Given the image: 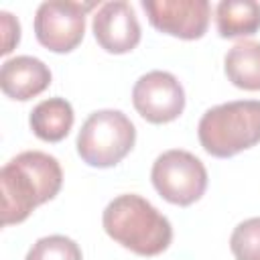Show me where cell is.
I'll return each instance as SVG.
<instances>
[{"label":"cell","instance_id":"cell-1","mask_svg":"<svg viewBox=\"0 0 260 260\" xmlns=\"http://www.w3.org/2000/svg\"><path fill=\"white\" fill-rule=\"evenodd\" d=\"M63 185V171L55 156L24 150L0 171L2 225L24 221L39 205L51 201Z\"/></svg>","mask_w":260,"mask_h":260},{"label":"cell","instance_id":"cell-2","mask_svg":"<svg viewBox=\"0 0 260 260\" xmlns=\"http://www.w3.org/2000/svg\"><path fill=\"white\" fill-rule=\"evenodd\" d=\"M106 234L138 256H156L171 246V221L144 197L136 193L118 195L102 215Z\"/></svg>","mask_w":260,"mask_h":260},{"label":"cell","instance_id":"cell-3","mask_svg":"<svg viewBox=\"0 0 260 260\" xmlns=\"http://www.w3.org/2000/svg\"><path fill=\"white\" fill-rule=\"evenodd\" d=\"M203 150L230 158L260 142V100H238L209 108L197 126Z\"/></svg>","mask_w":260,"mask_h":260},{"label":"cell","instance_id":"cell-4","mask_svg":"<svg viewBox=\"0 0 260 260\" xmlns=\"http://www.w3.org/2000/svg\"><path fill=\"white\" fill-rule=\"evenodd\" d=\"M136 128L120 110H98L77 134V152L83 162L98 169L118 165L134 146Z\"/></svg>","mask_w":260,"mask_h":260},{"label":"cell","instance_id":"cell-5","mask_svg":"<svg viewBox=\"0 0 260 260\" xmlns=\"http://www.w3.org/2000/svg\"><path fill=\"white\" fill-rule=\"evenodd\" d=\"M150 179L158 195L173 203L187 207L201 199L207 189V169L191 152L173 148L156 156Z\"/></svg>","mask_w":260,"mask_h":260},{"label":"cell","instance_id":"cell-6","mask_svg":"<svg viewBox=\"0 0 260 260\" xmlns=\"http://www.w3.org/2000/svg\"><path fill=\"white\" fill-rule=\"evenodd\" d=\"M95 8V2H43L35 14L37 41L53 53H69L81 41L85 32V14Z\"/></svg>","mask_w":260,"mask_h":260},{"label":"cell","instance_id":"cell-7","mask_svg":"<svg viewBox=\"0 0 260 260\" xmlns=\"http://www.w3.org/2000/svg\"><path fill=\"white\" fill-rule=\"evenodd\" d=\"M136 112L150 124L177 120L185 110V91L179 79L169 71H148L132 87Z\"/></svg>","mask_w":260,"mask_h":260},{"label":"cell","instance_id":"cell-8","mask_svg":"<svg viewBox=\"0 0 260 260\" xmlns=\"http://www.w3.org/2000/svg\"><path fill=\"white\" fill-rule=\"evenodd\" d=\"M142 8L156 30L183 41L201 39L211 18L207 0H142Z\"/></svg>","mask_w":260,"mask_h":260},{"label":"cell","instance_id":"cell-9","mask_svg":"<svg viewBox=\"0 0 260 260\" xmlns=\"http://www.w3.org/2000/svg\"><path fill=\"white\" fill-rule=\"evenodd\" d=\"M93 37L98 45L114 55L130 53L140 43V24L132 6L124 0L106 2L93 14Z\"/></svg>","mask_w":260,"mask_h":260},{"label":"cell","instance_id":"cell-10","mask_svg":"<svg viewBox=\"0 0 260 260\" xmlns=\"http://www.w3.org/2000/svg\"><path fill=\"white\" fill-rule=\"evenodd\" d=\"M49 85H51V69L37 57L18 55L2 63L0 87L12 100L26 102L43 93Z\"/></svg>","mask_w":260,"mask_h":260},{"label":"cell","instance_id":"cell-11","mask_svg":"<svg viewBox=\"0 0 260 260\" xmlns=\"http://www.w3.org/2000/svg\"><path fill=\"white\" fill-rule=\"evenodd\" d=\"M73 120V108L65 98H49L32 108L28 124L37 138L45 142H59L69 134Z\"/></svg>","mask_w":260,"mask_h":260},{"label":"cell","instance_id":"cell-12","mask_svg":"<svg viewBox=\"0 0 260 260\" xmlns=\"http://www.w3.org/2000/svg\"><path fill=\"white\" fill-rule=\"evenodd\" d=\"M215 24L223 39L250 37L260 28V2L221 0L215 8Z\"/></svg>","mask_w":260,"mask_h":260},{"label":"cell","instance_id":"cell-13","mask_svg":"<svg viewBox=\"0 0 260 260\" xmlns=\"http://www.w3.org/2000/svg\"><path fill=\"white\" fill-rule=\"evenodd\" d=\"M223 69L228 79L246 91H260V43L240 41L236 43L223 59Z\"/></svg>","mask_w":260,"mask_h":260},{"label":"cell","instance_id":"cell-14","mask_svg":"<svg viewBox=\"0 0 260 260\" xmlns=\"http://www.w3.org/2000/svg\"><path fill=\"white\" fill-rule=\"evenodd\" d=\"M24 260H81V248L67 236H45L32 244Z\"/></svg>","mask_w":260,"mask_h":260},{"label":"cell","instance_id":"cell-15","mask_svg":"<svg viewBox=\"0 0 260 260\" xmlns=\"http://www.w3.org/2000/svg\"><path fill=\"white\" fill-rule=\"evenodd\" d=\"M230 250L236 260H260V217L244 219L234 228Z\"/></svg>","mask_w":260,"mask_h":260},{"label":"cell","instance_id":"cell-16","mask_svg":"<svg viewBox=\"0 0 260 260\" xmlns=\"http://www.w3.org/2000/svg\"><path fill=\"white\" fill-rule=\"evenodd\" d=\"M0 26H2V49H0V53L8 55L20 41V24L10 12L2 10L0 12Z\"/></svg>","mask_w":260,"mask_h":260}]
</instances>
